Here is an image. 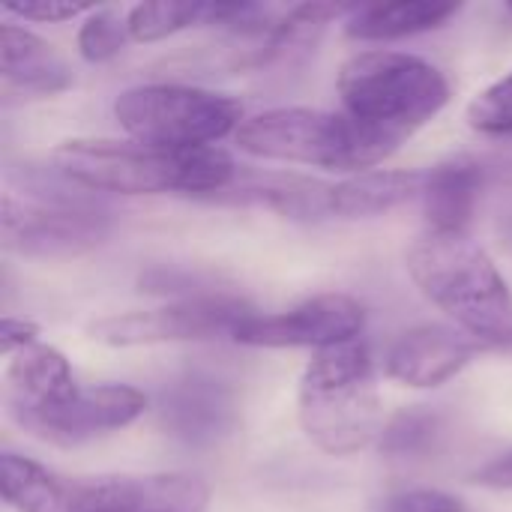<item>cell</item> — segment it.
Masks as SVG:
<instances>
[{"mask_svg": "<svg viewBox=\"0 0 512 512\" xmlns=\"http://www.w3.org/2000/svg\"><path fill=\"white\" fill-rule=\"evenodd\" d=\"M336 90L348 117L402 144L450 102V81L435 63L393 48H369L348 57Z\"/></svg>", "mask_w": 512, "mask_h": 512, "instance_id": "cell-5", "label": "cell"}, {"mask_svg": "<svg viewBox=\"0 0 512 512\" xmlns=\"http://www.w3.org/2000/svg\"><path fill=\"white\" fill-rule=\"evenodd\" d=\"M252 315V309L225 294L186 297L159 309L120 312L99 318L87 327V336L108 348H144L168 342H210L234 339L237 327Z\"/></svg>", "mask_w": 512, "mask_h": 512, "instance_id": "cell-7", "label": "cell"}, {"mask_svg": "<svg viewBox=\"0 0 512 512\" xmlns=\"http://www.w3.org/2000/svg\"><path fill=\"white\" fill-rule=\"evenodd\" d=\"M78 387L72 366L54 345L36 342L18 351L6 369V399L12 411H33L66 399Z\"/></svg>", "mask_w": 512, "mask_h": 512, "instance_id": "cell-17", "label": "cell"}, {"mask_svg": "<svg viewBox=\"0 0 512 512\" xmlns=\"http://www.w3.org/2000/svg\"><path fill=\"white\" fill-rule=\"evenodd\" d=\"M408 273L483 351L512 354V288L492 255L468 234H420L408 249Z\"/></svg>", "mask_w": 512, "mask_h": 512, "instance_id": "cell-2", "label": "cell"}, {"mask_svg": "<svg viewBox=\"0 0 512 512\" xmlns=\"http://www.w3.org/2000/svg\"><path fill=\"white\" fill-rule=\"evenodd\" d=\"M114 117L132 141L168 150L216 147L237 135L243 108L237 99L186 84H138L114 99Z\"/></svg>", "mask_w": 512, "mask_h": 512, "instance_id": "cell-6", "label": "cell"}, {"mask_svg": "<svg viewBox=\"0 0 512 512\" xmlns=\"http://www.w3.org/2000/svg\"><path fill=\"white\" fill-rule=\"evenodd\" d=\"M234 138L255 159L345 171L348 177L372 171L402 147L399 138L369 129L345 111L297 105L246 117Z\"/></svg>", "mask_w": 512, "mask_h": 512, "instance_id": "cell-4", "label": "cell"}, {"mask_svg": "<svg viewBox=\"0 0 512 512\" xmlns=\"http://www.w3.org/2000/svg\"><path fill=\"white\" fill-rule=\"evenodd\" d=\"M474 483L495 492H512V447L474 471Z\"/></svg>", "mask_w": 512, "mask_h": 512, "instance_id": "cell-28", "label": "cell"}, {"mask_svg": "<svg viewBox=\"0 0 512 512\" xmlns=\"http://www.w3.org/2000/svg\"><path fill=\"white\" fill-rule=\"evenodd\" d=\"M126 42H132L129 24L114 9H93L78 27V54L87 63L114 60L126 48Z\"/></svg>", "mask_w": 512, "mask_h": 512, "instance_id": "cell-23", "label": "cell"}, {"mask_svg": "<svg viewBox=\"0 0 512 512\" xmlns=\"http://www.w3.org/2000/svg\"><path fill=\"white\" fill-rule=\"evenodd\" d=\"M357 6H342V3H306V6H294L282 21L273 24V33L267 39V51L261 54V63L279 60V57H291L297 51H309L321 33L354 12Z\"/></svg>", "mask_w": 512, "mask_h": 512, "instance_id": "cell-20", "label": "cell"}, {"mask_svg": "<svg viewBox=\"0 0 512 512\" xmlns=\"http://www.w3.org/2000/svg\"><path fill=\"white\" fill-rule=\"evenodd\" d=\"M237 396L231 384L207 372H189L162 393L159 423L189 447H210L237 429Z\"/></svg>", "mask_w": 512, "mask_h": 512, "instance_id": "cell-12", "label": "cell"}, {"mask_svg": "<svg viewBox=\"0 0 512 512\" xmlns=\"http://www.w3.org/2000/svg\"><path fill=\"white\" fill-rule=\"evenodd\" d=\"M63 180L105 195H222L237 165L222 147L168 150L117 138H69L51 153Z\"/></svg>", "mask_w": 512, "mask_h": 512, "instance_id": "cell-1", "label": "cell"}, {"mask_svg": "<svg viewBox=\"0 0 512 512\" xmlns=\"http://www.w3.org/2000/svg\"><path fill=\"white\" fill-rule=\"evenodd\" d=\"M210 489L189 474L75 480V512H204Z\"/></svg>", "mask_w": 512, "mask_h": 512, "instance_id": "cell-11", "label": "cell"}, {"mask_svg": "<svg viewBox=\"0 0 512 512\" xmlns=\"http://www.w3.org/2000/svg\"><path fill=\"white\" fill-rule=\"evenodd\" d=\"M483 189H486V168L471 156H456L429 168L420 195L426 231L468 234Z\"/></svg>", "mask_w": 512, "mask_h": 512, "instance_id": "cell-14", "label": "cell"}, {"mask_svg": "<svg viewBox=\"0 0 512 512\" xmlns=\"http://www.w3.org/2000/svg\"><path fill=\"white\" fill-rule=\"evenodd\" d=\"M39 342V324L30 321V318H15V315H6L0 321V351L3 357H15L18 351L30 348Z\"/></svg>", "mask_w": 512, "mask_h": 512, "instance_id": "cell-27", "label": "cell"}, {"mask_svg": "<svg viewBox=\"0 0 512 512\" xmlns=\"http://www.w3.org/2000/svg\"><path fill=\"white\" fill-rule=\"evenodd\" d=\"M0 492L15 512H75V480L9 450L0 456Z\"/></svg>", "mask_w": 512, "mask_h": 512, "instance_id": "cell-19", "label": "cell"}, {"mask_svg": "<svg viewBox=\"0 0 512 512\" xmlns=\"http://www.w3.org/2000/svg\"><path fill=\"white\" fill-rule=\"evenodd\" d=\"M483 348L459 327L420 324L405 330L387 351L384 372L411 390H438L462 375Z\"/></svg>", "mask_w": 512, "mask_h": 512, "instance_id": "cell-13", "label": "cell"}, {"mask_svg": "<svg viewBox=\"0 0 512 512\" xmlns=\"http://www.w3.org/2000/svg\"><path fill=\"white\" fill-rule=\"evenodd\" d=\"M366 330V309L351 294H318L285 312L258 315L252 312L234 333L237 345L246 348H312L327 351L360 342Z\"/></svg>", "mask_w": 512, "mask_h": 512, "instance_id": "cell-10", "label": "cell"}, {"mask_svg": "<svg viewBox=\"0 0 512 512\" xmlns=\"http://www.w3.org/2000/svg\"><path fill=\"white\" fill-rule=\"evenodd\" d=\"M459 9L462 6L456 3H432V0L357 6L345 21V33L360 42H393L447 24L453 15H459Z\"/></svg>", "mask_w": 512, "mask_h": 512, "instance_id": "cell-18", "label": "cell"}, {"mask_svg": "<svg viewBox=\"0 0 512 512\" xmlns=\"http://www.w3.org/2000/svg\"><path fill=\"white\" fill-rule=\"evenodd\" d=\"M426 186V171H396L372 168L351 174L330 186V216L336 219H369L390 213L411 198H420Z\"/></svg>", "mask_w": 512, "mask_h": 512, "instance_id": "cell-16", "label": "cell"}, {"mask_svg": "<svg viewBox=\"0 0 512 512\" xmlns=\"http://www.w3.org/2000/svg\"><path fill=\"white\" fill-rule=\"evenodd\" d=\"M0 78L21 96H57L72 87V69L51 42L27 27H0Z\"/></svg>", "mask_w": 512, "mask_h": 512, "instance_id": "cell-15", "label": "cell"}, {"mask_svg": "<svg viewBox=\"0 0 512 512\" xmlns=\"http://www.w3.org/2000/svg\"><path fill=\"white\" fill-rule=\"evenodd\" d=\"M210 3H138L126 12L132 42H159L180 30L207 24Z\"/></svg>", "mask_w": 512, "mask_h": 512, "instance_id": "cell-21", "label": "cell"}, {"mask_svg": "<svg viewBox=\"0 0 512 512\" xmlns=\"http://www.w3.org/2000/svg\"><path fill=\"white\" fill-rule=\"evenodd\" d=\"M465 117L483 135H512V69L471 99Z\"/></svg>", "mask_w": 512, "mask_h": 512, "instance_id": "cell-24", "label": "cell"}, {"mask_svg": "<svg viewBox=\"0 0 512 512\" xmlns=\"http://www.w3.org/2000/svg\"><path fill=\"white\" fill-rule=\"evenodd\" d=\"M96 6L93 3H72V0H24V3H6L3 12L18 15L24 21H36V24H60V21H72L78 15H90Z\"/></svg>", "mask_w": 512, "mask_h": 512, "instance_id": "cell-26", "label": "cell"}, {"mask_svg": "<svg viewBox=\"0 0 512 512\" xmlns=\"http://www.w3.org/2000/svg\"><path fill=\"white\" fill-rule=\"evenodd\" d=\"M144 411H147V396L138 387L78 384L66 399L54 405L33 408V411H12V420L45 444L78 447L132 426Z\"/></svg>", "mask_w": 512, "mask_h": 512, "instance_id": "cell-9", "label": "cell"}, {"mask_svg": "<svg viewBox=\"0 0 512 512\" xmlns=\"http://www.w3.org/2000/svg\"><path fill=\"white\" fill-rule=\"evenodd\" d=\"M378 512H468V504L441 489H408L390 495Z\"/></svg>", "mask_w": 512, "mask_h": 512, "instance_id": "cell-25", "label": "cell"}, {"mask_svg": "<svg viewBox=\"0 0 512 512\" xmlns=\"http://www.w3.org/2000/svg\"><path fill=\"white\" fill-rule=\"evenodd\" d=\"M438 435H441L438 414L426 408H408L384 426L378 438V450L390 459H417L435 447Z\"/></svg>", "mask_w": 512, "mask_h": 512, "instance_id": "cell-22", "label": "cell"}, {"mask_svg": "<svg viewBox=\"0 0 512 512\" xmlns=\"http://www.w3.org/2000/svg\"><path fill=\"white\" fill-rule=\"evenodd\" d=\"M108 216L72 198H15L3 195L0 237L9 252L27 258H75L108 237Z\"/></svg>", "mask_w": 512, "mask_h": 512, "instance_id": "cell-8", "label": "cell"}, {"mask_svg": "<svg viewBox=\"0 0 512 512\" xmlns=\"http://www.w3.org/2000/svg\"><path fill=\"white\" fill-rule=\"evenodd\" d=\"M297 420L327 456H354L378 444L387 423L378 369L363 342L327 348L309 360L297 387Z\"/></svg>", "mask_w": 512, "mask_h": 512, "instance_id": "cell-3", "label": "cell"}]
</instances>
